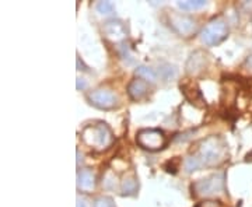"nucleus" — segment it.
Returning a JSON list of instances; mask_svg holds the SVG:
<instances>
[{
    "label": "nucleus",
    "instance_id": "21",
    "mask_svg": "<svg viewBox=\"0 0 252 207\" xmlns=\"http://www.w3.org/2000/svg\"><path fill=\"white\" fill-rule=\"evenodd\" d=\"M87 87V83L84 79H81V77H77V90H84Z\"/></svg>",
    "mask_w": 252,
    "mask_h": 207
},
{
    "label": "nucleus",
    "instance_id": "13",
    "mask_svg": "<svg viewBox=\"0 0 252 207\" xmlns=\"http://www.w3.org/2000/svg\"><path fill=\"white\" fill-rule=\"evenodd\" d=\"M136 77L142 79V80L147 81V83H156L157 79H158V74L157 72L152 69L150 66H146V64H142L136 69Z\"/></svg>",
    "mask_w": 252,
    "mask_h": 207
},
{
    "label": "nucleus",
    "instance_id": "18",
    "mask_svg": "<svg viewBox=\"0 0 252 207\" xmlns=\"http://www.w3.org/2000/svg\"><path fill=\"white\" fill-rule=\"evenodd\" d=\"M94 207H115V203L108 196H101L94 202Z\"/></svg>",
    "mask_w": 252,
    "mask_h": 207
},
{
    "label": "nucleus",
    "instance_id": "20",
    "mask_svg": "<svg viewBox=\"0 0 252 207\" xmlns=\"http://www.w3.org/2000/svg\"><path fill=\"white\" fill-rule=\"evenodd\" d=\"M196 207H223V205L220 202H216V200H205V202L199 203Z\"/></svg>",
    "mask_w": 252,
    "mask_h": 207
},
{
    "label": "nucleus",
    "instance_id": "12",
    "mask_svg": "<svg viewBox=\"0 0 252 207\" xmlns=\"http://www.w3.org/2000/svg\"><path fill=\"white\" fill-rule=\"evenodd\" d=\"M119 190L124 196H133L139 190V179L135 172H129L124 175V178L119 182Z\"/></svg>",
    "mask_w": 252,
    "mask_h": 207
},
{
    "label": "nucleus",
    "instance_id": "24",
    "mask_svg": "<svg viewBox=\"0 0 252 207\" xmlns=\"http://www.w3.org/2000/svg\"><path fill=\"white\" fill-rule=\"evenodd\" d=\"M80 157H83V155H80V151L77 150V164H80V160H83V158H80Z\"/></svg>",
    "mask_w": 252,
    "mask_h": 207
},
{
    "label": "nucleus",
    "instance_id": "4",
    "mask_svg": "<svg viewBox=\"0 0 252 207\" xmlns=\"http://www.w3.org/2000/svg\"><path fill=\"white\" fill-rule=\"evenodd\" d=\"M228 35V26L223 17L212 18L200 31V41L207 46L219 45Z\"/></svg>",
    "mask_w": 252,
    "mask_h": 207
},
{
    "label": "nucleus",
    "instance_id": "6",
    "mask_svg": "<svg viewBox=\"0 0 252 207\" xmlns=\"http://www.w3.org/2000/svg\"><path fill=\"white\" fill-rule=\"evenodd\" d=\"M87 99L91 105H94L95 108L98 109H114L118 107L119 98L118 95L109 89H104V87H98L94 89L87 94Z\"/></svg>",
    "mask_w": 252,
    "mask_h": 207
},
{
    "label": "nucleus",
    "instance_id": "11",
    "mask_svg": "<svg viewBox=\"0 0 252 207\" xmlns=\"http://www.w3.org/2000/svg\"><path fill=\"white\" fill-rule=\"evenodd\" d=\"M147 92H149V83L139 79V77H135L127 84V94L133 101L143 99L147 95Z\"/></svg>",
    "mask_w": 252,
    "mask_h": 207
},
{
    "label": "nucleus",
    "instance_id": "2",
    "mask_svg": "<svg viewBox=\"0 0 252 207\" xmlns=\"http://www.w3.org/2000/svg\"><path fill=\"white\" fill-rule=\"evenodd\" d=\"M81 139L89 147L97 151H102L114 143V133L107 123L98 122L84 127L81 130Z\"/></svg>",
    "mask_w": 252,
    "mask_h": 207
},
{
    "label": "nucleus",
    "instance_id": "5",
    "mask_svg": "<svg viewBox=\"0 0 252 207\" xmlns=\"http://www.w3.org/2000/svg\"><path fill=\"white\" fill-rule=\"evenodd\" d=\"M136 143L144 150L158 151L167 146V136L161 129H142L136 135Z\"/></svg>",
    "mask_w": 252,
    "mask_h": 207
},
{
    "label": "nucleus",
    "instance_id": "16",
    "mask_svg": "<svg viewBox=\"0 0 252 207\" xmlns=\"http://www.w3.org/2000/svg\"><path fill=\"white\" fill-rule=\"evenodd\" d=\"M117 180V175L111 171V170H108V171L105 172L104 178H102V188L107 190H115L118 185Z\"/></svg>",
    "mask_w": 252,
    "mask_h": 207
},
{
    "label": "nucleus",
    "instance_id": "1",
    "mask_svg": "<svg viewBox=\"0 0 252 207\" xmlns=\"http://www.w3.org/2000/svg\"><path fill=\"white\" fill-rule=\"evenodd\" d=\"M227 143L220 136H209L198 144V148L184 161L187 172L198 171L203 167H216L227 158Z\"/></svg>",
    "mask_w": 252,
    "mask_h": 207
},
{
    "label": "nucleus",
    "instance_id": "23",
    "mask_svg": "<svg viewBox=\"0 0 252 207\" xmlns=\"http://www.w3.org/2000/svg\"><path fill=\"white\" fill-rule=\"evenodd\" d=\"M80 66L83 67V70H84V72H87V70H89V69H87V67H86V66L83 64V62L80 60V58H77V70L80 69Z\"/></svg>",
    "mask_w": 252,
    "mask_h": 207
},
{
    "label": "nucleus",
    "instance_id": "14",
    "mask_svg": "<svg viewBox=\"0 0 252 207\" xmlns=\"http://www.w3.org/2000/svg\"><path fill=\"white\" fill-rule=\"evenodd\" d=\"M157 74H158L164 81H168L177 76V69H175L174 66H171V64L161 63V64H158Z\"/></svg>",
    "mask_w": 252,
    "mask_h": 207
},
{
    "label": "nucleus",
    "instance_id": "7",
    "mask_svg": "<svg viewBox=\"0 0 252 207\" xmlns=\"http://www.w3.org/2000/svg\"><path fill=\"white\" fill-rule=\"evenodd\" d=\"M170 26L177 34L182 36L193 35L198 31L196 20H193L190 16L175 13V11H171L170 14Z\"/></svg>",
    "mask_w": 252,
    "mask_h": 207
},
{
    "label": "nucleus",
    "instance_id": "10",
    "mask_svg": "<svg viewBox=\"0 0 252 207\" xmlns=\"http://www.w3.org/2000/svg\"><path fill=\"white\" fill-rule=\"evenodd\" d=\"M95 174L91 171L90 168H83L80 171L77 172V180H76V185H77V189L84 193H89L93 192L95 188Z\"/></svg>",
    "mask_w": 252,
    "mask_h": 207
},
{
    "label": "nucleus",
    "instance_id": "3",
    "mask_svg": "<svg viewBox=\"0 0 252 207\" xmlns=\"http://www.w3.org/2000/svg\"><path fill=\"white\" fill-rule=\"evenodd\" d=\"M225 190V174L216 172L192 183V193L196 198H215Z\"/></svg>",
    "mask_w": 252,
    "mask_h": 207
},
{
    "label": "nucleus",
    "instance_id": "22",
    "mask_svg": "<svg viewBox=\"0 0 252 207\" xmlns=\"http://www.w3.org/2000/svg\"><path fill=\"white\" fill-rule=\"evenodd\" d=\"M245 64H247V67H248L250 70H252V55H251V56H248V58H247V60H245Z\"/></svg>",
    "mask_w": 252,
    "mask_h": 207
},
{
    "label": "nucleus",
    "instance_id": "8",
    "mask_svg": "<svg viewBox=\"0 0 252 207\" xmlns=\"http://www.w3.org/2000/svg\"><path fill=\"white\" fill-rule=\"evenodd\" d=\"M207 58L203 51H195L189 55L187 60V73L189 76H198L206 69Z\"/></svg>",
    "mask_w": 252,
    "mask_h": 207
},
{
    "label": "nucleus",
    "instance_id": "19",
    "mask_svg": "<svg viewBox=\"0 0 252 207\" xmlns=\"http://www.w3.org/2000/svg\"><path fill=\"white\" fill-rule=\"evenodd\" d=\"M76 207H94V203L91 202L90 198L86 195H77L76 199Z\"/></svg>",
    "mask_w": 252,
    "mask_h": 207
},
{
    "label": "nucleus",
    "instance_id": "9",
    "mask_svg": "<svg viewBox=\"0 0 252 207\" xmlns=\"http://www.w3.org/2000/svg\"><path fill=\"white\" fill-rule=\"evenodd\" d=\"M102 31H104V35L111 41H114V42L124 41L126 38V28L124 26V23L119 21V20H109V21H107L104 24V27H102Z\"/></svg>",
    "mask_w": 252,
    "mask_h": 207
},
{
    "label": "nucleus",
    "instance_id": "15",
    "mask_svg": "<svg viewBox=\"0 0 252 207\" xmlns=\"http://www.w3.org/2000/svg\"><path fill=\"white\" fill-rule=\"evenodd\" d=\"M178 7L185 11H190V10H198L202 9L206 6V1L205 0H185V1H178L177 3Z\"/></svg>",
    "mask_w": 252,
    "mask_h": 207
},
{
    "label": "nucleus",
    "instance_id": "17",
    "mask_svg": "<svg viewBox=\"0 0 252 207\" xmlns=\"http://www.w3.org/2000/svg\"><path fill=\"white\" fill-rule=\"evenodd\" d=\"M95 9H97L99 14L108 16V14H112L115 11V4L112 1H98Z\"/></svg>",
    "mask_w": 252,
    "mask_h": 207
}]
</instances>
